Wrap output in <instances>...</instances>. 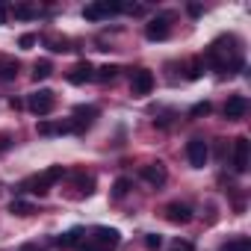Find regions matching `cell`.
<instances>
[{
  "instance_id": "cell-25",
  "label": "cell",
  "mask_w": 251,
  "mask_h": 251,
  "mask_svg": "<svg viewBox=\"0 0 251 251\" xmlns=\"http://www.w3.org/2000/svg\"><path fill=\"white\" fill-rule=\"evenodd\" d=\"M36 42H39V39H36V36H33V33H24V36H21V39H18V48H21V50H30V48H33V45H36Z\"/></svg>"
},
{
  "instance_id": "cell-16",
  "label": "cell",
  "mask_w": 251,
  "mask_h": 251,
  "mask_svg": "<svg viewBox=\"0 0 251 251\" xmlns=\"http://www.w3.org/2000/svg\"><path fill=\"white\" fill-rule=\"evenodd\" d=\"M12 12H15V18H18V21H33V18H39V9H36V6H30V3H21V6H15Z\"/></svg>"
},
{
  "instance_id": "cell-9",
  "label": "cell",
  "mask_w": 251,
  "mask_h": 251,
  "mask_svg": "<svg viewBox=\"0 0 251 251\" xmlns=\"http://www.w3.org/2000/svg\"><path fill=\"white\" fill-rule=\"evenodd\" d=\"M166 219H169L172 225H186V222H192V210H189V204L172 201V204L166 207Z\"/></svg>"
},
{
  "instance_id": "cell-4",
  "label": "cell",
  "mask_w": 251,
  "mask_h": 251,
  "mask_svg": "<svg viewBox=\"0 0 251 251\" xmlns=\"http://www.w3.org/2000/svg\"><path fill=\"white\" fill-rule=\"evenodd\" d=\"M248 163H251V142L245 136H239L233 142V172L236 175H245L248 172Z\"/></svg>"
},
{
  "instance_id": "cell-6",
  "label": "cell",
  "mask_w": 251,
  "mask_h": 251,
  "mask_svg": "<svg viewBox=\"0 0 251 251\" xmlns=\"http://www.w3.org/2000/svg\"><path fill=\"white\" fill-rule=\"evenodd\" d=\"M169 33H172V27H169V18L166 15H157V18H151L145 24V36L151 42H163V39H169Z\"/></svg>"
},
{
  "instance_id": "cell-27",
  "label": "cell",
  "mask_w": 251,
  "mask_h": 251,
  "mask_svg": "<svg viewBox=\"0 0 251 251\" xmlns=\"http://www.w3.org/2000/svg\"><path fill=\"white\" fill-rule=\"evenodd\" d=\"M207 112H210V103H207V100H201V103H195V106H192V112H189V115H192V118H198V115H207Z\"/></svg>"
},
{
  "instance_id": "cell-3",
  "label": "cell",
  "mask_w": 251,
  "mask_h": 251,
  "mask_svg": "<svg viewBox=\"0 0 251 251\" xmlns=\"http://www.w3.org/2000/svg\"><path fill=\"white\" fill-rule=\"evenodd\" d=\"M53 103H56V98H53L50 89H39V92H33L27 98V109L33 115H50L53 112Z\"/></svg>"
},
{
  "instance_id": "cell-7",
  "label": "cell",
  "mask_w": 251,
  "mask_h": 251,
  "mask_svg": "<svg viewBox=\"0 0 251 251\" xmlns=\"http://www.w3.org/2000/svg\"><path fill=\"white\" fill-rule=\"evenodd\" d=\"M151 89H154V74L145 71V68H139V71L133 74V80H130V92H133L136 98H142V95H151Z\"/></svg>"
},
{
  "instance_id": "cell-5",
  "label": "cell",
  "mask_w": 251,
  "mask_h": 251,
  "mask_svg": "<svg viewBox=\"0 0 251 251\" xmlns=\"http://www.w3.org/2000/svg\"><path fill=\"white\" fill-rule=\"evenodd\" d=\"M186 157H189L192 169H204L207 160H210V148H207V142H204V139H189V142H186Z\"/></svg>"
},
{
  "instance_id": "cell-17",
  "label": "cell",
  "mask_w": 251,
  "mask_h": 251,
  "mask_svg": "<svg viewBox=\"0 0 251 251\" xmlns=\"http://www.w3.org/2000/svg\"><path fill=\"white\" fill-rule=\"evenodd\" d=\"M9 213H15V216H33V213H36V207H33L30 201H21V198H15V201L9 204Z\"/></svg>"
},
{
  "instance_id": "cell-15",
  "label": "cell",
  "mask_w": 251,
  "mask_h": 251,
  "mask_svg": "<svg viewBox=\"0 0 251 251\" xmlns=\"http://www.w3.org/2000/svg\"><path fill=\"white\" fill-rule=\"evenodd\" d=\"M219 251H251V239H248V236H233V239H227Z\"/></svg>"
},
{
  "instance_id": "cell-19",
  "label": "cell",
  "mask_w": 251,
  "mask_h": 251,
  "mask_svg": "<svg viewBox=\"0 0 251 251\" xmlns=\"http://www.w3.org/2000/svg\"><path fill=\"white\" fill-rule=\"evenodd\" d=\"M127 192H130V180H127V177H118V180L112 183V198H124Z\"/></svg>"
},
{
  "instance_id": "cell-24",
  "label": "cell",
  "mask_w": 251,
  "mask_h": 251,
  "mask_svg": "<svg viewBox=\"0 0 251 251\" xmlns=\"http://www.w3.org/2000/svg\"><path fill=\"white\" fill-rule=\"evenodd\" d=\"M80 251H112V248H103L100 242H95V239L89 236L86 242H80Z\"/></svg>"
},
{
  "instance_id": "cell-1",
  "label": "cell",
  "mask_w": 251,
  "mask_h": 251,
  "mask_svg": "<svg viewBox=\"0 0 251 251\" xmlns=\"http://www.w3.org/2000/svg\"><path fill=\"white\" fill-rule=\"evenodd\" d=\"M62 175H65V169H62V166H50V169H45L42 175L30 177V180L24 183V189H27V192H33V195H48V192H50V186H53Z\"/></svg>"
},
{
  "instance_id": "cell-32",
  "label": "cell",
  "mask_w": 251,
  "mask_h": 251,
  "mask_svg": "<svg viewBox=\"0 0 251 251\" xmlns=\"http://www.w3.org/2000/svg\"><path fill=\"white\" fill-rule=\"evenodd\" d=\"M201 12H204V9H201V6H198V3H189V15H195V18H198V15H201Z\"/></svg>"
},
{
  "instance_id": "cell-31",
  "label": "cell",
  "mask_w": 251,
  "mask_h": 251,
  "mask_svg": "<svg viewBox=\"0 0 251 251\" xmlns=\"http://www.w3.org/2000/svg\"><path fill=\"white\" fill-rule=\"evenodd\" d=\"M172 251H195V248H192L189 242H175V245H172Z\"/></svg>"
},
{
  "instance_id": "cell-21",
  "label": "cell",
  "mask_w": 251,
  "mask_h": 251,
  "mask_svg": "<svg viewBox=\"0 0 251 251\" xmlns=\"http://www.w3.org/2000/svg\"><path fill=\"white\" fill-rule=\"evenodd\" d=\"M115 74H118V65H103V68H98V80L100 83H109V80H115Z\"/></svg>"
},
{
  "instance_id": "cell-33",
  "label": "cell",
  "mask_w": 251,
  "mask_h": 251,
  "mask_svg": "<svg viewBox=\"0 0 251 251\" xmlns=\"http://www.w3.org/2000/svg\"><path fill=\"white\" fill-rule=\"evenodd\" d=\"M24 251H39V248L36 245H24Z\"/></svg>"
},
{
  "instance_id": "cell-26",
  "label": "cell",
  "mask_w": 251,
  "mask_h": 251,
  "mask_svg": "<svg viewBox=\"0 0 251 251\" xmlns=\"http://www.w3.org/2000/svg\"><path fill=\"white\" fill-rule=\"evenodd\" d=\"M160 245H163V236H160V233H148V236H145V248H151V251H157Z\"/></svg>"
},
{
  "instance_id": "cell-13",
  "label": "cell",
  "mask_w": 251,
  "mask_h": 251,
  "mask_svg": "<svg viewBox=\"0 0 251 251\" xmlns=\"http://www.w3.org/2000/svg\"><path fill=\"white\" fill-rule=\"evenodd\" d=\"M95 77V71H92V65L83 59V62H77L71 71H68V83H74V86H83V83H89Z\"/></svg>"
},
{
  "instance_id": "cell-10",
  "label": "cell",
  "mask_w": 251,
  "mask_h": 251,
  "mask_svg": "<svg viewBox=\"0 0 251 251\" xmlns=\"http://www.w3.org/2000/svg\"><path fill=\"white\" fill-rule=\"evenodd\" d=\"M139 175H142L151 186H163V183H166V177H169L163 163H148V166H142V172H139Z\"/></svg>"
},
{
  "instance_id": "cell-18",
  "label": "cell",
  "mask_w": 251,
  "mask_h": 251,
  "mask_svg": "<svg viewBox=\"0 0 251 251\" xmlns=\"http://www.w3.org/2000/svg\"><path fill=\"white\" fill-rule=\"evenodd\" d=\"M53 74V65L48 62V59H42V62H36V68H33V80L39 83V80H48Z\"/></svg>"
},
{
  "instance_id": "cell-14",
  "label": "cell",
  "mask_w": 251,
  "mask_h": 251,
  "mask_svg": "<svg viewBox=\"0 0 251 251\" xmlns=\"http://www.w3.org/2000/svg\"><path fill=\"white\" fill-rule=\"evenodd\" d=\"M80 236H83V230H80V227H74V230H68V233H62V236H56V239H53V245H56V248H74V245H80Z\"/></svg>"
},
{
  "instance_id": "cell-30",
  "label": "cell",
  "mask_w": 251,
  "mask_h": 251,
  "mask_svg": "<svg viewBox=\"0 0 251 251\" xmlns=\"http://www.w3.org/2000/svg\"><path fill=\"white\" fill-rule=\"evenodd\" d=\"M195 77H201V59L192 62V68H189V80H195Z\"/></svg>"
},
{
  "instance_id": "cell-8",
  "label": "cell",
  "mask_w": 251,
  "mask_h": 251,
  "mask_svg": "<svg viewBox=\"0 0 251 251\" xmlns=\"http://www.w3.org/2000/svg\"><path fill=\"white\" fill-rule=\"evenodd\" d=\"M95 115H98L95 106H77V109H74V121H71V130H74V133H83L89 124L95 121Z\"/></svg>"
},
{
  "instance_id": "cell-20",
  "label": "cell",
  "mask_w": 251,
  "mask_h": 251,
  "mask_svg": "<svg viewBox=\"0 0 251 251\" xmlns=\"http://www.w3.org/2000/svg\"><path fill=\"white\" fill-rule=\"evenodd\" d=\"M18 77V62H0V80H15Z\"/></svg>"
},
{
  "instance_id": "cell-28",
  "label": "cell",
  "mask_w": 251,
  "mask_h": 251,
  "mask_svg": "<svg viewBox=\"0 0 251 251\" xmlns=\"http://www.w3.org/2000/svg\"><path fill=\"white\" fill-rule=\"evenodd\" d=\"M12 148V136L9 133H0V151H9Z\"/></svg>"
},
{
  "instance_id": "cell-22",
  "label": "cell",
  "mask_w": 251,
  "mask_h": 251,
  "mask_svg": "<svg viewBox=\"0 0 251 251\" xmlns=\"http://www.w3.org/2000/svg\"><path fill=\"white\" fill-rule=\"evenodd\" d=\"M74 183H77V186H80V192H86V195H89V192H95V180H92V177H86V175H74Z\"/></svg>"
},
{
  "instance_id": "cell-12",
  "label": "cell",
  "mask_w": 251,
  "mask_h": 251,
  "mask_svg": "<svg viewBox=\"0 0 251 251\" xmlns=\"http://www.w3.org/2000/svg\"><path fill=\"white\" fill-rule=\"evenodd\" d=\"M92 239L100 242L103 248H115V245L121 242V233H118L115 227H95V230H92Z\"/></svg>"
},
{
  "instance_id": "cell-2",
  "label": "cell",
  "mask_w": 251,
  "mask_h": 251,
  "mask_svg": "<svg viewBox=\"0 0 251 251\" xmlns=\"http://www.w3.org/2000/svg\"><path fill=\"white\" fill-rule=\"evenodd\" d=\"M124 12V3H118V0H100V3H89L83 6V18L86 21H100V18H109V15H118Z\"/></svg>"
},
{
  "instance_id": "cell-29",
  "label": "cell",
  "mask_w": 251,
  "mask_h": 251,
  "mask_svg": "<svg viewBox=\"0 0 251 251\" xmlns=\"http://www.w3.org/2000/svg\"><path fill=\"white\" fill-rule=\"evenodd\" d=\"M6 18H9V6L3 3V0H0V27L6 24Z\"/></svg>"
},
{
  "instance_id": "cell-11",
  "label": "cell",
  "mask_w": 251,
  "mask_h": 251,
  "mask_svg": "<svg viewBox=\"0 0 251 251\" xmlns=\"http://www.w3.org/2000/svg\"><path fill=\"white\" fill-rule=\"evenodd\" d=\"M245 109H248L245 95H233V98H227V103H225V118L236 121V118H242V115H245Z\"/></svg>"
},
{
  "instance_id": "cell-23",
  "label": "cell",
  "mask_w": 251,
  "mask_h": 251,
  "mask_svg": "<svg viewBox=\"0 0 251 251\" xmlns=\"http://www.w3.org/2000/svg\"><path fill=\"white\" fill-rule=\"evenodd\" d=\"M48 48H50L53 53H62V50H68V42H65V39H53V36H50V39H48Z\"/></svg>"
}]
</instances>
